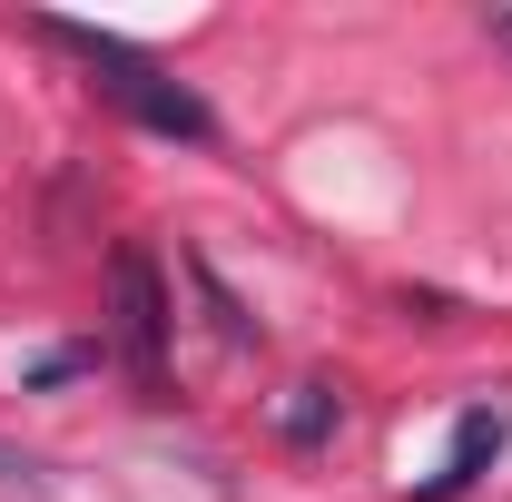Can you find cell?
<instances>
[{"label": "cell", "instance_id": "1", "mask_svg": "<svg viewBox=\"0 0 512 502\" xmlns=\"http://www.w3.org/2000/svg\"><path fill=\"white\" fill-rule=\"evenodd\" d=\"M30 30H40L50 50H69V60L89 69V89H99L109 109H128L138 128H158V138H188V148H207V138H217V109L197 99L188 79H168L148 50H128L119 30H89V20H60V10H40Z\"/></svg>", "mask_w": 512, "mask_h": 502}, {"label": "cell", "instance_id": "2", "mask_svg": "<svg viewBox=\"0 0 512 502\" xmlns=\"http://www.w3.org/2000/svg\"><path fill=\"white\" fill-rule=\"evenodd\" d=\"M109 296H119V365L138 375V394H168V345H178V306L148 247L109 256Z\"/></svg>", "mask_w": 512, "mask_h": 502}, {"label": "cell", "instance_id": "3", "mask_svg": "<svg viewBox=\"0 0 512 502\" xmlns=\"http://www.w3.org/2000/svg\"><path fill=\"white\" fill-rule=\"evenodd\" d=\"M503 434H512L503 404H463V424H453V453L424 473V483H414V502H453V493H473V483L503 463Z\"/></svg>", "mask_w": 512, "mask_h": 502}, {"label": "cell", "instance_id": "4", "mask_svg": "<svg viewBox=\"0 0 512 502\" xmlns=\"http://www.w3.org/2000/svg\"><path fill=\"white\" fill-rule=\"evenodd\" d=\"M335 424H345V394H335V384H316V375L286 384V404H276V434H286V443H306V453H316Z\"/></svg>", "mask_w": 512, "mask_h": 502}, {"label": "cell", "instance_id": "5", "mask_svg": "<svg viewBox=\"0 0 512 502\" xmlns=\"http://www.w3.org/2000/svg\"><path fill=\"white\" fill-rule=\"evenodd\" d=\"M188 286L207 296V315H217V335H227V345H256V315L237 306L227 286H217V266H207V256H188Z\"/></svg>", "mask_w": 512, "mask_h": 502}, {"label": "cell", "instance_id": "6", "mask_svg": "<svg viewBox=\"0 0 512 502\" xmlns=\"http://www.w3.org/2000/svg\"><path fill=\"white\" fill-rule=\"evenodd\" d=\"M0 483H20V493H40V463H30V453H10V443H0Z\"/></svg>", "mask_w": 512, "mask_h": 502}, {"label": "cell", "instance_id": "7", "mask_svg": "<svg viewBox=\"0 0 512 502\" xmlns=\"http://www.w3.org/2000/svg\"><path fill=\"white\" fill-rule=\"evenodd\" d=\"M493 40H503V50H512V10H493Z\"/></svg>", "mask_w": 512, "mask_h": 502}]
</instances>
